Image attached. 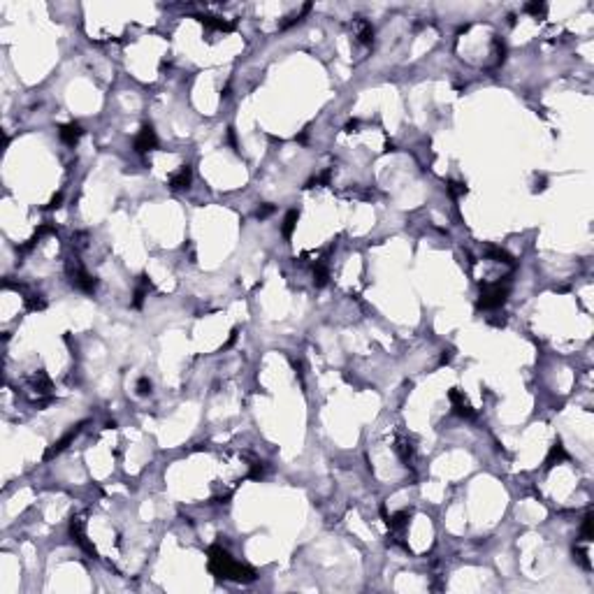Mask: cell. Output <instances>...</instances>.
<instances>
[{
    "mask_svg": "<svg viewBox=\"0 0 594 594\" xmlns=\"http://www.w3.org/2000/svg\"><path fill=\"white\" fill-rule=\"evenodd\" d=\"M81 135V128H79L77 123H72V126H65L63 130H61V137H63L67 144H74L77 142V137Z\"/></svg>",
    "mask_w": 594,
    "mask_h": 594,
    "instance_id": "2",
    "label": "cell"
},
{
    "mask_svg": "<svg viewBox=\"0 0 594 594\" xmlns=\"http://www.w3.org/2000/svg\"><path fill=\"white\" fill-rule=\"evenodd\" d=\"M156 144V137H153V130L151 128H144L142 135H139V139H137V151H146L151 149Z\"/></svg>",
    "mask_w": 594,
    "mask_h": 594,
    "instance_id": "1",
    "label": "cell"
}]
</instances>
